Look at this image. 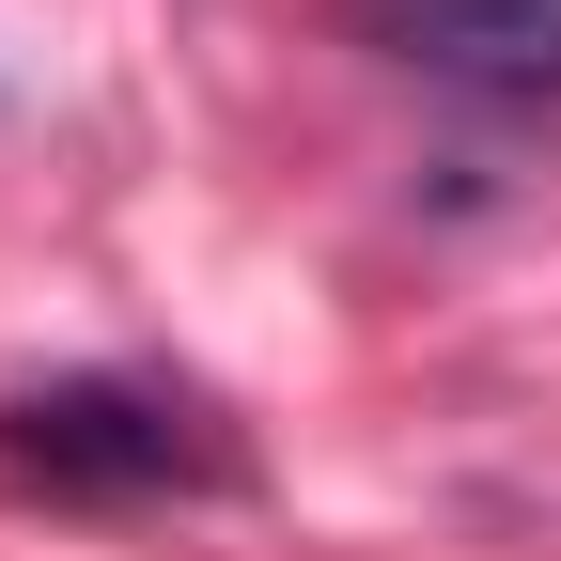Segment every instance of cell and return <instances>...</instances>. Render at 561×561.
I'll return each mask as SVG.
<instances>
[{
    "instance_id": "cell-2",
    "label": "cell",
    "mask_w": 561,
    "mask_h": 561,
    "mask_svg": "<svg viewBox=\"0 0 561 561\" xmlns=\"http://www.w3.org/2000/svg\"><path fill=\"white\" fill-rule=\"evenodd\" d=\"M343 32L437 94H483V110L561 94V0H343Z\"/></svg>"
},
{
    "instance_id": "cell-1",
    "label": "cell",
    "mask_w": 561,
    "mask_h": 561,
    "mask_svg": "<svg viewBox=\"0 0 561 561\" xmlns=\"http://www.w3.org/2000/svg\"><path fill=\"white\" fill-rule=\"evenodd\" d=\"M0 483H32V500H203V483H234V421L172 375H47V390H0Z\"/></svg>"
}]
</instances>
